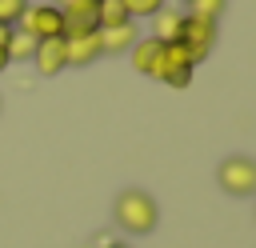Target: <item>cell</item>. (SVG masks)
<instances>
[{
    "label": "cell",
    "instance_id": "1",
    "mask_svg": "<svg viewBox=\"0 0 256 248\" xmlns=\"http://www.w3.org/2000/svg\"><path fill=\"white\" fill-rule=\"evenodd\" d=\"M112 224H116L120 232H128V236H148V232H156V224H160V204H156V196L144 192V188H124V192L112 200Z\"/></svg>",
    "mask_w": 256,
    "mask_h": 248
},
{
    "label": "cell",
    "instance_id": "2",
    "mask_svg": "<svg viewBox=\"0 0 256 248\" xmlns=\"http://www.w3.org/2000/svg\"><path fill=\"white\" fill-rule=\"evenodd\" d=\"M216 184L228 196H256V160L252 156H224L216 164Z\"/></svg>",
    "mask_w": 256,
    "mask_h": 248
},
{
    "label": "cell",
    "instance_id": "3",
    "mask_svg": "<svg viewBox=\"0 0 256 248\" xmlns=\"http://www.w3.org/2000/svg\"><path fill=\"white\" fill-rule=\"evenodd\" d=\"M180 44H184L188 60H192V64H200V60L212 52V44H216V24H212V20H204V16L184 12V24H180Z\"/></svg>",
    "mask_w": 256,
    "mask_h": 248
},
{
    "label": "cell",
    "instance_id": "4",
    "mask_svg": "<svg viewBox=\"0 0 256 248\" xmlns=\"http://www.w3.org/2000/svg\"><path fill=\"white\" fill-rule=\"evenodd\" d=\"M24 32H32L36 40H52V36H64V12L56 4H28V12L20 16Z\"/></svg>",
    "mask_w": 256,
    "mask_h": 248
},
{
    "label": "cell",
    "instance_id": "5",
    "mask_svg": "<svg viewBox=\"0 0 256 248\" xmlns=\"http://www.w3.org/2000/svg\"><path fill=\"white\" fill-rule=\"evenodd\" d=\"M32 64L40 76H60L68 68V52H64V36H52V40H36V52H32Z\"/></svg>",
    "mask_w": 256,
    "mask_h": 248
},
{
    "label": "cell",
    "instance_id": "6",
    "mask_svg": "<svg viewBox=\"0 0 256 248\" xmlns=\"http://www.w3.org/2000/svg\"><path fill=\"white\" fill-rule=\"evenodd\" d=\"M128 56H132V68L136 72H144V76H160V60H164V44L156 40V36H140L132 48H128Z\"/></svg>",
    "mask_w": 256,
    "mask_h": 248
},
{
    "label": "cell",
    "instance_id": "7",
    "mask_svg": "<svg viewBox=\"0 0 256 248\" xmlns=\"http://www.w3.org/2000/svg\"><path fill=\"white\" fill-rule=\"evenodd\" d=\"M64 12V36H84V32H96V4L92 0H72Z\"/></svg>",
    "mask_w": 256,
    "mask_h": 248
},
{
    "label": "cell",
    "instance_id": "8",
    "mask_svg": "<svg viewBox=\"0 0 256 248\" xmlns=\"http://www.w3.org/2000/svg\"><path fill=\"white\" fill-rule=\"evenodd\" d=\"M64 52H68V64H72V68L92 64L96 56H104V52H100V28H96V32H84V36H64Z\"/></svg>",
    "mask_w": 256,
    "mask_h": 248
},
{
    "label": "cell",
    "instance_id": "9",
    "mask_svg": "<svg viewBox=\"0 0 256 248\" xmlns=\"http://www.w3.org/2000/svg\"><path fill=\"white\" fill-rule=\"evenodd\" d=\"M136 40H140V28H136V20H124V24L100 28V52H128Z\"/></svg>",
    "mask_w": 256,
    "mask_h": 248
},
{
    "label": "cell",
    "instance_id": "10",
    "mask_svg": "<svg viewBox=\"0 0 256 248\" xmlns=\"http://www.w3.org/2000/svg\"><path fill=\"white\" fill-rule=\"evenodd\" d=\"M180 24H184V12L172 8V4H164V8L152 16V36H156L160 44H172V40H180Z\"/></svg>",
    "mask_w": 256,
    "mask_h": 248
},
{
    "label": "cell",
    "instance_id": "11",
    "mask_svg": "<svg viewBox=\"0 0 256 248\" xmlns=\"http://www.w3.org/2000/svg\"><path fill=\"white\" fill-rule=\"evenodd\" d=\"M32 52H36V36L24 28H12L8 32V64H32Z\"/></svg>",
    "mask_w": 256,
    "mask_h": 248
},
{
    "label": "cell",
    "instance_id": "12",
    "mask_svg": "<svg viewBox=\"0 0 256 248\" xmlns=\"http://www.w3.org/2000/svg\"><path fill=\"white\" fill-rule=\"evenodd\" d=\"M124 20H128L124 0H100L96 4V28H112V24H124Z\"/></svg>",
    "mask_w": 256,
    "mask_h": 248
},
{
    "label": "cell",
    "instance_id": "13",
    "mask_svg": "<svg viewBox=\"0 0 256 248\" xmlns=\"http://www.w3.org/2000/svg\"><path fill=\"white\" fill-rule=\"evenodd\" d=\"M156 80H164V84H172V88H188L192 84V68L188 64H164L160 60V76Z\"/></svg>",
    "mask_w": 256,
    "mask_h": 248
},
{
    "label": "cell",
    "instance_id": "14",
    "mask_svg": "<svg viewBox=\"0 0 256 248\" xmlns=\"http://www.w3.org/2000/svg\"><path fill=\"white\" fill-rule=\"evenodd\" d=\"M164 4H168V0H124L128 20H152V16H156Z\"/></svg>",
    "mask_w": 256,
    "mask_h": 248
},
{
    "label": "cell",
    "instance_id": "15",
    "mask_svg": "<svg viewBox=\"0 0 256 248\" xmlns=\"http://www.w3.org/2000/svg\"><path fill=\"white\" fill-rule=\"evenodd\" d=\"M224 8H228V0H192V4H188L192 16H204V20H212V24L224 16Z\"/></svg>",
    "mask_w": 256,
    "mask_h": 248
},
{
    "label": "cell",
    "instance_id": "16",
    "mask_svg": "<svg viewBox=\"0 0 256 248\" xmlns=\"http://www.w3.org/2000/svg\"><path fill=\"white\" fill-rule=\"evenodd\" d=\"M28 12V0H0V28H16Z\"/></svg>",
    "mask_w": 256,
    "mask_h": 248
},
{
    "label": "cell",
    "instance_id": "17",
    "mask_svg": "<svg viewBox=\"0 0 256 248\" xmlns=\"http://www.w3.org/2000/svg\"><path fill=\"white\" fill-rule=\"evenodd\" d=\"M8 32H12V28H0V48H4V52H8Z\"/></svg>",
    "mask_w": 256,
    "mask_h": 248
},
{
    "label": "cell",
    "instance_id": "18",
    "mask_svg": "<svg viewBox=\"0 0 256 248\" xmlns=\"http://www.w3.org/2000/svg\"><path fill=\"white\" fill-rule=\"evenodd\" d=\"M4 68H8V52L0 48V72H4Z\"/></svg>",
    "mask_w": 256,
    "mask_h": 248
},
{
    "label": "cell",
    "instance_id": "19",
    "mask_svg": "<svg viewBox=\"0 0 256 248\" xmlns=\"http://www.w3.org/2000/svg\"><path fill=\"white\" fill-rule=\"evenodd\" d=\"M48 4H56V8H68V4H72V0H48Z\"/></svg>",
    "mask_w": 256,
    "mask_h": 248
},
{
    "label": "cell",
    "instance_id": "20",
    "mask_svg": "<svg viewBox=\"0 0 256 248\" xmlns=\"http://www.w3.org/2000/svg\"><path fill=\"white\" fill-rule=\"evenodd\" d=\"M180 4H192V0H180Z\"/></svg>",
    "mask_w": 256,
    "mask_h": 248
},
{
    "label": "cell",
    "instance_id": "21",
    "mask_svg": "<svg viewBox=\"0 0 256 248\" xmlns=\"http://www.w3.org/2000/svg\"><path fill=\"white\" fill-rule=\"evenodd\" d=\"M92 4H100V0H92Z\"/></svg>",
    "mask_w": 256,
    "mask_h": 248
}]
</instances>
